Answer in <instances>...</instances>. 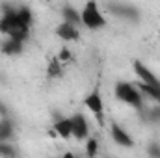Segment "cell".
I'll return each instance as SVG.
<instances>
[{
  "label": "cell",
  "mask_w": 160,
  "mask_h": 158,
  "mask_svg": "<svg viewBox=\"0 0 160 158\" xmlns=\"http://www.w3.org/2000/svg\"><path fill=\"white\" fill-rule=\"evenodd\" d=\"M34 22V13L28 6L6 7L0 17V32L8 37L26 41L30 36V28Z\"/></svg>",
  "instance_id": "obj_1"
},
{
  "label": "cell",
  "mask_w": 160,
  "mask_h": 158,
  "mask_svg": "<svg viewBox=\"0 0 160 158\" xmlns=\"http://www.w3.org/2000/svg\"><path fill=\"white\" fill-rule=\"evenodd\" d=\"M80 22L88 30H102L106 26V19L99 7L97 0H88L80 9Z\"/></svg>",
  "instance_id": "obj_2"
},
{
  "label": "cell",
  "mask_w": 160,
  "mask_h": 158,
  "mask_svg": "<svg viewBox=\"0 0 160 158\" xmlns=\"http://www.w3.org/2000/svg\"><path fill=\"white\" fill-rule=\"evenodd\" d=\"M116 99L125 102L127 106H132V108H142L143 104V95L142 91L138 89L136 84H130V82H118L116 84Z\"/></svg>",
  "instance_id": "obj_3"
},
{
  "label": "cell",
  "mask_w": 160,
  "mask_h": 158,
  "mask_svg": "<svg viewBox=\"0 0 160 158\" xmlns=\"http://www.w3.org/2000/svg\"><path fill=\"white\" fill-rule=\"evenodd\" d=\"M84 106L97 117L99 125H104V101H102V97H101V93H99L97 89L91 91V93L84 99Z\"/></svg>",
  "instance_id": "obj_4"
},
{
  "label": "cell",
  "mask_w": 160,
  "mask_h": 158,
  "mask_svg": "<svg viewBox=\"0 0 160 158\" xmlns=\"http://www.w3.org/2000/svg\"><path fill=\"white\" fill-rule=\"evenodd\" d=\"M132 71H134V75L138 77L140 82H143V84H153V86H160V78L143 63V62L136 60V62L132 63Z\"/></svg>",
  "instance_id": "obj_5"
},
{
  "label": "cell",
  "mask_w": 160,
  "mask_h": 158,
  "mask_svg": "<svg viewBox=\"0 0 160 158\" xmlns=\"http://www.w3.org/2000/svg\"><path fill=\"white\" fill-rule=\"evenodd\" d=\"M110 136H112L114 143H118V145H121V147H127V149L134 147V140H132V136H130L121 125H118L116 121L110 123Z\"/></svg>",
  "instance_id": "obj_6"
},
{
  "label": "cell",
  "mask_w": 160,
  "mask_h": 158,
  "mask_svg": "<svg viewBox=\"0 0 160 158\" xmlns=\"http://www.w3.org/2000/svg\"><path fill=\"white\" fill-rule=\"evenodd\" d=\"M56 36L67 43V41H77V39H78L80 32H78V28H77V24H75V22L63 21L62 24H58V28H56Z\"/></svg>",
  "instance_id": "obj_7"
},
{
  "label": "cell",
  "mask_w": 160,
  "mask_h": 158,
  "mask_svg": "<svg viewBox=\"0 0 160 158\" xmlns=\"http://www.w3.org/2000/svg\"><path fill=\"white\" fill-rule=\"evenodd\" d=\"M71 123H73V136L77 140H88V136H89L88 119L84 117L82 114H77V116L71 117Z\"/></svg>",
  "instance_id": "obj_8"
},
{
  "label": "cell",
  "mask_w": 160,
  "mask_h": 158,
  "mask_svg": "<svg viewBox=\"0 0 160 158\" xmlns=\"http://www.w3.org/2000/svg\"><path fill=\"white\" fill-rule=\"evenodd\" d=\"M52 130H54L60 138H63V140L71 138V136H73V123H71V117H63V119H60V121H56L54 126H52Z\"/></svg>",
  "instance_id": "obj_9"
},
{
  "label": "cell",
  "mask_w": 160,
  "mask_h": 158,
  "mask_svg": "<svg viewBox=\"0 0 160 158\" xmlns=\"http://www.w3.org/2000/svg\"><path fill=\"white\" fill-rule=\"evenodd\" d=\"M63 71H65V65L58 60V56L50 58V62L47 63V77L50 80L62 78V77H63Z\"/></svg>",
  "instance_id": "obj_10"
},
{
  "label": "cell",
  "mask_w": 160,
  "mask_h": 158,
  "mask_svg": "<svg viewBox=\"0 0 160 158\" xmlns=\"http://www.w3.org/2000/svg\"><path fill=\"white\" fill-rule=\"evenodd\" d=\"M136 86H138V89L142 91V95L149 97L151 101H157V102H160V86H153V84H143V82H138Z\"/></svg>",
  "instance_id": "obj_11"
},
{
  "label": "cell",
  "mask_w": 160,
  "mask_h": 158,
  "mask_svg": "<svg viewBox=\"0 0 160 158\" xmlns=\"http://www.w3.org/2000/svg\"><path fill=\"white\" fill-rule=\"evenodd\" d=\"M22 43H24V41L9 37V39H6V43L2 45V50H4V54L17 56V54H21V52H22Z\"/></svg>",
  "instance_id": "obj_12"
},
{
  "label": "cell",
  "mask_w": 160,
  "mask_h": 158,
  "mask_svg": "<svg viewBox=\"0 0 160 158\" xmlns=\"http://www.w3.org/2000/svg\"><path fill=\"white\" fill-rule=\"evenodd\" d=\"M56 56H58V60H60L63 65H67L69 62H73V60H75V56H73L71 48H67V47H62V48H60V52H58Z\"/></svg>",
  "instance_id": "obj_13"
},
{
  "label": "cell",
  "mask_w": 160,
  "mask_h": 158,
  "mask_svg": "<svg viewBox=\"0 0 160 158\" xmlns=\"http://www.w3.org/2000/svg\"><path fill=\"white\" fill-rule=\"evenodd\" d=\"M97 149H99V141L95 138H88V143H86V153L88 156H95L97 155Z\"/></svg>",
  "instance_id": "obj_14"
}]
</instances>
